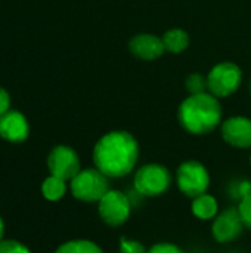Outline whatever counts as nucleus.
Listing matches in <instances>:
<instances>
[{
	"label": "nucleus",
	"instance_id": "20",
	"mask_svg": "<svg viewBox=\"0 0 251 253\" xmlns=\"http://www.w3.org/2000/svg\"><path fill=\"white\" fill-rule=\"evenodd\" d=\"M206 86H207V82H206L204 77L200 76V74H192V76L188 77V80H186V87H188V90H189L192 95L203 93Z\"/></svg>",
	"mask_w": 251,
	"mask_h": 253
},
{
	"label": "nucleus",
	"instance_id": "10",
	"mask_svg": "<svg viewBox=\"0 0 251 253\" xmlns=\"http://www.w3.org/2000/svg\"><path fill=\"white\" fill-rule=\"evenodd\" d=\"M223 139L237 148H251V120L247 117H231L222 125Z\"/></svg>",
	"mask_w": 251,
	"mask_h": 253
},
{
	"label": "nucleus",
	"instance_id": "6",
	"mask_svg": "<svg viewBox=\"0 0 251 253\" xmlns=\"http://www.w3.org/2000/svg\"><path fill=\"white\" fill-rule=\"evenodd\" d=\"M98 212L101 219L109 227H121L130 216L132 205L129 197L118 191L109 190L99 202H98Z\"/></svg>",
	"mask_w": 251,
	"mask_h": 253
},
{
	"label": "nucleus",
	"instance_id": "7",
	"mask_svg": "<svg viewBox=\"0 0 251 253\" xmlns=\"http://www.w3.org/2000/svg\"><path fill=\"white\" fill-rule=\"evenodd\" d=\"M240 83L241 70L232 62H222L216 65L207 77V86L216 96L232 95L240 87Z\"/></svg>",
	"mask_w": 251,
	"mask_h": 253
},
{
	"label": "nucleus",
	"instance_id": "23",
	"mask_svg": "<svg viewBox=\"0 0 251 253\" xmlns=\"http://www.w3.org/2000/svg\"><path fill=\"white\" fill-rule=\"evenodd\" d=\"M3 233H4V224H3V219L0 218V242L3 240Z\"/></svg>",
	"mask_w": 251,
	"mask_h": 253
},
{
	"label": "nucleus",
	"instance_id": "16",
	"mask_svg": "<svg viewBox=\"0 0 251 253\" xmlns=\"http://www.w3.org/2000/svg\"><path fill=\"white\" fill-rule=\"evenodd\" d=\"M55 253H104L102 249L90 240H70L61 245Z\"/></svg>",
	"mask_w": 251,
	"mask_h": 253
},
{
	"label": "nucleus",
	"instance_id": "3",
	"mask_svg": "<svg viewBox=\"0 0 251 253\" xmlns=\"http://www.w3.org/2000/svg\"><path fill=\"white\" fill-rule=\"evenodd\" d=\"M70 188L77 200L84 203H95L109 191L108 176L96 168L84 169L71 179Z\"/></svg>",
	"mask_w": 251,
	"mask_h": 253
},
{
	"label": "nucleus",
	"instance_id": "18",
	"mask_svg": "<svg viewBox=\"0 0 251 253\" xmlns=\"http://www.w3.org/2000/svg\"><path fill=\"white\" fill-rule=\"evenodd\" d=\"M145 246L138 240H127L124 237L120 239V253H146Z\"/></svg>",
	"mask_w": 251,
	"mask_h": 253
},
{
	"label": "nucleus",
	"instance_id": "14",
	"mask_svg": "<svg viewBox=\"0 0 251 253\" xmlns=\"http://www.w3.org/2000/svg\"><path fill=\"white\" fill-rule=\"evenodd\" d=\"M67 193V181L50 175L46 178L41 184V194L49 202H58L61 200Z\"/></svg>",
	"mask_w": 251,
	"mask_h": 253
},
{
	"label": "nucleus",
	"instance_id": "24",
	"mask_svg": "<svg viewBox=\"0 0 251 253\" xmlns=\"http://www.w3.org/2000/svg\"><path fill=\"white\" fill-rule=\"evenodd\" d=\"M250 165H251V157H250Z\"/></svg>",
	"mask_w": 251,
	"mask_h": 253
},
{
	"label": "nucleus",
	"instance_id": "17",
	"mask_svg": "<svg viewBox=\"0 0 251 253\" xmlns=\"http://www.w3.org/2000/svg\"><path fill=\"white\" fill-rule=\"evenodd\" d=\"M238 212L241 215V219H243L246 228H249L251 231V193L241 199L240 206H238Z\"/></svg>",
	"mask_w": 251,
	"mask_h": 253
},
{
	"label": "nucleus",
	"instance_id": "25",
	"mask_svg": "<svg viewBox=\"0 0 251 253\" xmlns=\"http://www.w3.org/2000/svg\"><path fill=\"white\" fill-rule=\"evenodd\" d=\"M250 89H251V87H250Z\"/></svg>",
	"mask_w": 251,
	"mask_h": 253
},
{
	"label": "nucleus",
	"instance_id": "8",
	"mask_svg": "<svg viewBox=\"0 0 251 253\" xmlns=\"http://www.w3.org/2000/svg\"><path fill=\"white\" fill-rule=\"evenodd\" d=\"M47 168L50 175L64 181H71L80 172V159L72 148L58 145L50 151L47 157Z\"/></svg>",
	"mask_w": 251,
	"mask_h": 253
},
{
	"label": "nucleus",
	"instance_id": "2",
	"mask_svg": "<svg viewBox=\"0 0 251 253\" xmlns=\"http://www.w3.org/2000/svg\"><path fill=\"white\" fill-rule=\"evenodd\" d=\"M222 108L219 101L206 92L191 95L179 107V122L189 133L204 135L220 123Z\"/></svg>",
	"mask_w": 251,
	"mask_h": 253
},
{
	"label": "nucleus",
	"instance_id": "1",
	"mask_svg": "<svg viewBox=\"0 0 251 253\" xmlns=\"http://www.w3.org/2000/svg\"><path fill=\"white\" fill-rule=\"evenodd\" d=\"M139 157L133 135L115 130L104 135L93 148V163L108 178H123L132 172Z\"/></svg>",
	"mask_w": 251,
	"mask_h": 253
},
{
	"label": "nucleus",
	"instance_id": "11",
	"mask_svg": "<svg viewBox=\"0 0 251 253\" xmlns=\"http://www.w3.org/2000/svg\"><path fill=\"white\" fill-rule=\"evenodd\" d=\"M0 136L9 142H22L28 136V123L18 111H7L0 116Z\"/></svg>",
	"mask_w": 251,
	"mask_h": 253
},
{
	"label": "nucleus",
	"instance_id": "13",
	"mask_svg": "<svg viewBox=\"0 0 251 253\" xmlns=\"http://www.w3.org/2000/svg\"><path fill=\"white\" fill-rule=\"evenodd\" d=\"M217 211H219L217 200L207 193L195 197L192 202V213L200 219H204V221L213 219L217 215Z\"/></svg>",
	"mask_w": 251,
	"mask_h": 253
},
{
	"label": "nucleus",
	"instance_id": "19",
	"mask_svg": "<svg viewBox=\"0 0 251 253\" xmlns=\"http://www.w3.org/2000/svg\"><path fill=\"white\" fill-rule=\"evenodd\" d=\"M0 253H31V251L16 240H1Z\"/></svg>",
	"mask_w": 251,
	"mask_h": 253
},
{
	"label": "nucleus",
	"instance_id": "9",
	"mask_svg": "<svg viewBox=\"0 0 251 253\" xmlns=\"http://www.w3.org/2000/svg\"><path fill=\"white\" fill-rule=\"evenodd\" d=\"M246 228L238 209L231 208L222 212L212 225V234L219 243H229L238 239Z\"/></svg>",
	"mask_w": 251,
	"mask_h": 253
},
{
	"label": "nucleus",
	"instance_id": "12",
	"mask_svg": "<svg viewBox=\"0 0 251 253\" xmlns=\"http://www.w3.org/2000/svg\"><path fill=\"white\" fill-rule=\"evenodd\" d=\"M133 55H136L141 59H157L163 55L166 50L163 39H158L152 34H138L130 40L129 44Z\"/></svg>",
	"mask_w": 251,
	"mask_h": 253
},
{
	"label": "nucleus",
	"instance_id": "21",
	"mask_svg": "<svg viewBox=\"0 0 251 253\" xmlns=\"http://www.w3.org/2000/svg\"><path fill=\"white\" fill-rule=\"evenodd\" d=\"M146 253H183V251L173 243H158L154 245Z\"/></svg>",
	"mask_w": 251,
	"mask_h": 253
},
{
	"label": "nucleus",
	"instance_id": "4",
	"mask_svg": "<svg viewBox=\"0 0 251 253\" xmlns=\"http://www.w3.org/2000/svg\"><path fill=\"white\" fill-rule=\"evenodd\" d=\"M135 190L145 197H158L164 194L170 184L172 176L167 168L155 163L142 166L135 175Z\"/></svg>",
	"mask_w": 251,
	"mask_h": 253
},
{
	"label": "nucleus",
	"instance_id": "22",
	"mask_svg": "<svg viewBox=\"0 0 251 253\" xmlns=\"http://www.w3.org/2000/svg\"><path fill=\"white\" fill-rule=\"evenodd\" d=\"M9 104H10V98H9L7 92L0 87V116H3L4 113L9 111Z\"/></svg>",
	"mask_w": 251,
	"mask_h": 253
},
{
	"label": "nucleus",
	"instance_id": "15",
	"mask_svg": "<svg viewBox=\"0 0 251 253\" xmlns=\"http://www.w3.org/2000/svg\"><path fill=\"white\" fill-rule=\"evenodd\" d=\"M163 43H164V47L169 50V52H173V53H179V52H183L188 44H189V36L183 31V30H170L164 34L163 37Z\"/></svg>",
	"mask_w": 251,
	"mask_h": 253
},
{
	"label": "nucleus",
	"instance_id": "5",
	"mask_svg": "<svg viewBox=\"0 0 251 253\" xmlns=\"http://www.w3.org/2000/svg\"><path fill=\"white\" fill-rule=\"evenodd\" d=\"M178 187L179 190L191 199H195L204 193L210 185V175L206 166L197 160L183 162L178 168Z\"/></svg>",
	"mask_w": 251,
	"mask_h": 253
}]
</instances>
